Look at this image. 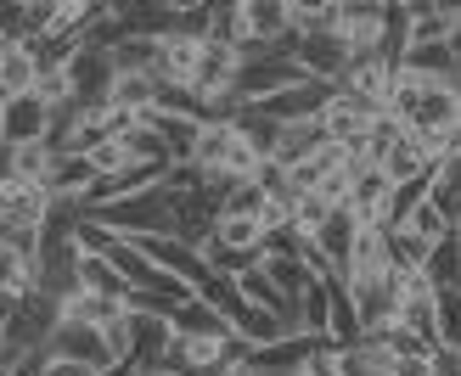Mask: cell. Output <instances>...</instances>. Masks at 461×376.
Listing matches in <instances>:
<instances>
[{
  "label": "cell",
  "instance_id": "9",
  "mask_svg": "<svg viewBox=\"0 0 461 376\" xmlns=\"http://www.w3.org/2000/svg\"><path fill=\"white\" fill-rule=\"evenodd\" d=\"M388 202H394V180H388L377 163H360L355 157V175H349V192H343V208H349L360 225H388Z\"/></svg>",
  "mask_w": 461,
  "mask_h": 376
},
{
  "label": "cell",
  "instance_id": "44",
  "mask_svg": "<svg viewBox=\"0 0 461 376\" xmlns=\"http://www.w3.org/2000/svg\"><path fill=\"white\" fill-rule=\"evenodd\" d=\"M428 376H461V348L428 343Z\"/></svg>",
  "mask_w": 461,
  "mask_h": 376
},
{
  "label": "cell",
  "instance_id": "14",
  "mask_svg": "<svg viewBox=\"0 0 461 376\" xmlns=\"http://www.w3.org/2000/svg\"><path fill=\"white\" fill-rule=\"evenodd\" d=\"M377 169L394 180V185H405V180H422L428 169H433V147L417 135V130H394V140L383 147V157H377Z\"/></svg>",
  "mask_w": 461,
  "mask_h": 376
},
{
  "label": "cell",
  "instance_id": "16",
  "mask_svg": "<svg viewBox=\"0 0 461 376\" xmlns=\"http://www.w3.org/2000/svg\"><path fill=\"white\" fill-rule=\"evenodd\" d=\"M45 135V102L34 90H17V96L0 102V147H17V140H40Z\"/></svg>",
  "mask_w": 461,
  "mask_h": 376
},
{
  "label": "cell",
  "instance_id": "12",
  "mask_svg": "<svg viewBox=\"0 0 461 376\" xmlns=\"http://www.w3.org/2000/svg\"><path fill=\"white\" fill-rule=\"evenodd\" d=\"M293 79H304L293 67V57L287 51H265V57H248L242 67H237V102H265L270 90H282V85H293Z\"/></svg>",
  "mask_w": 461,
  "mask_h": 376
},
{
  "label": "cell",
  "instance_id": "41",
  "mask_svg": "<svg viewBox=\"0 0 461 376\" xmlns=\"http://www.w3.org/2000/svg\"><path fill=\"white\" fill-rule=\"evenodd\" d=\"M34 96H40L45 107H57V102H68V96H74V90H68V74H62V62L40 67V79H34Z\"/></svg>",
  "mask_w": 461,
  "mask_h": 376
},
{
  "label": "cell",
  "instance_id": "5",
  "mask_svg": "<svg viewBox=\"0 0 461 376\" xmlns=\"http://www.w3.org/2000/svg\"><path fill=\"white\" fill-rule=\"evenodd\" d=\"M169 376H225L230 360H225V343L220 337H197V332H175L169 326V343L158 348V360Z\"/></svg>",
  "mask_w": 461,
  "mask_h": 376
},
{
  "label": "cell",
  "instance_id": "6",
  "mask_svg": "<svg viewBox=\"0 0 461 376\" xmlns=\"http://www.w3.org/2000/svg\"><path fill=\"white\" fill-rule=\"evenodd\" d=\"M62 74H68V90H74V102H107V90H113V51L96 40H74V51L62 57Z\"/></svg>",
  "mask_w": 461,
  "mask_h": 376
},
{
  "label": "cell",
  "instance_id": "18",
  "mask_svg": "<svg viewBox=\"0 0 461 376\" xmlns=\"http://www.w3.org/2000/svg\"><path fill=\"white\" fill-rule=\"evenodd\" d=\"M428 202L445 214V225H461V140L450 152H439V163H433L428 175Z\"/></svg>",
  "mask_w": 461,
  "mask_h": 376
},
{
  "label": "cell",
  "instance_id": "3",
  "mask_svg": "<svg viewBox=\"0 0 461 376\" xmlns=\"http://www.w3.org/2000/svg\"><path fill=\"white\" fill-rule=\"evenodd\" d=\"M90 219H102L113 225L119 237H141V230H164L169 225V185L164 175H158L152 185H141V192H130V197H113L102 208H85Z\"/></svg>",
  "mask_w": 461,
  "mask_h": 376
},
{
  "label": "cell",
  "instance_id": "17",
  "mask_svg": "<svg viewBox=\"0 0 461 376\" xmlns=\"http://www.w3.org/2000/svg\"><path fill=\"white\" fill-rule=\"evenodd\" d=\"M327 90H332V85H321V79H293V85H282V90H270L259 107L270 112L276 124H287V119H315L321 102H327Z\"/></svg>",
  "mask_w": 461,
  "mask_h": 376
},
{
  "label": "cell",
  "instance_id": "49",
  "mask_svg": "<svg viewBox=\"0 0 461 376\" xmlns=\"http://www.w3.org/2000/svg\"><path fill=\"white\" fill-rule=\"evenodd\" d=\"M445 45H450V57H456V67H461V17L445 29Z\"/></svg>",
  "mask_w": 461,
  "mask_h": 376
},
{
  "label": "cell",
  "instance_id": "50",
  "mask_svg": "<svg viewBox=\"0 0 461 376\" xmlns=\"http://www.w3.org/2000/svg\"><path fill=\"white\" fill-rule=\"evenodd\" d=\"M164 6H169V12H180V17H192V12L209 6V0H164Z\"/></svg>",
  "mask_w": 461,
  "mask_h": 376
},
{
  "label": "cell",
  "instance_id": "2",
  "mask_svg": "<svg viewBox=\"0 0 461 376\" xmlns=\"http://www.w3.org/2000/svg\"><path fill=\"white\" fill-rule=\"evenodd\" d=\"M287 57H293V67L304 79H321V85H338L343 79V67H349V40H343L332 22H310V29H298L293 40H287Z\"/></svg>",
  "mask_w": 461,
  "mask_h": 376
},
{
  "label": "cell",
  "instance_id": "23",
  "mask_svg": "<svg viewBox=\"0 0 461 376\" xmlns=\"http://www.w3.org/2000/svg\"><path fill=\"white\" fill-rule=\"evenodd\" d=\"M327 309H332V275H310L293 298V326L310 337H327Z\"/></svg>",
  "mask_w": 461,
  "mask_h": 376
},
{
  "label": "cell",
  "instance_id": "34",
  "mask_svg": "<svg viewBox=\"0 0 461 376\" xmlns=\"http://www.w3.org/2000/svg\"><path fill=\"white\" fill-rule=\"evenodd\" d=\"M383 242H388V270H422L428 258V237H417L411 225H383Z\"/></svg>",
  "mask_w": 461,
  "mask_h": 376
},
{
  "label": "cell",
  "instance_id": "25",
  "mask_svg": "<svg viewBox=\"0 0 461 376\" xmlns=\"http://www.w3.org/2000/svg\"><path fill=\"white\" fill-rule=\"evenodd\" d=\"M321 147H327V130H321V119H287L282 130H276L270 157L282 163V169H293L298 157H310V152H321Z\"/></svg>",
  "mask_w": 461,
  "mask_h": 376
},
{
  "label": "cell",
  "instance_id": "8",
  "mask_svg": "<svg viewBox=\"0 0 461 376\" xmlns=\"http://www.w3.org/2000/svg\"><path fill=\"white\" fill-rule=\"evenodd\" d=\"M343 292H349V309L360 320V337H377L394 326V270L383 275H343Z\"/></svg>",
  "mask_w": 461,
  "mask_h": 376
},
{
  "label": "cell",
  "instance_id": "36",
  "mask_svg": "<svg viewBox=\"0 0 461 376\" xmlns=\"http://www.w3.org/2000/svg\"><path fill=\"white\" fill-rule=\"evenodd\" d=\"M259 270L276 281V292H287V298H298V287H304V281L315 275L298 253H259Z\"/></svg>",
  "mask_w": 461,
  "mask_h": 376
},
{
  "label": "cell",
  "instance_id": "27",
  "mask_svg": "<svg viewBox=\"0 0 461 376\" xmlns=\"http://www.w3.org/2000/svg\"><path fill=\"white\" fill-rule=\"evenodd\" d=\"M388 270V242H383V225H360L355 230V247L343 258L338 275H383Z\"/></svg>",
  "mask_w": 461,
  "mask_h": 376
},
{
  "label": "cell",
  "instance_id": "20",
  "mask_svg": "<svg viewBox=\"0 0 461 376\" xmlns=\"http://www.w3.org/2000/svg\"><path fill=\"white\" fill-rule=\"evenodd\" d=\"M169 326H175V332H197V337H237V332H230V320L214 309V303L209 298H197V292H186V298H180V303H169Z\"/></svg>",
  "mask_w": 461,
  "mask_h": 376
},
{
  "label": "cell",
  "instance_id": "33",
  "mask_svg": "<svg viewBox=\"0 0 461 376\" xmlns=\"http://www.w3.org/2000/svg\"><path fill=\"white\" fill-rule=\"evenodd\" d=\"M85 185H90V163H85L79 152H57L51 175H45V192L62 197V202H79V197H85Z\"/></svg>",
  "mask_w": 461,
  "mask_h": 376
},
{
  "label": "cell",
  "instance_id": "45",
  "mask_svg": "<svg viewBox=\"0 0 461 376\" xmlns=\"http://www.w3.org/2000/svg\"><path fill=\"white\" fill-rule=\"evenodd\" d=\"M298 376H343V371H338V348H332V343H321L315 354L298 365Z\"/></svg>",
  "mask_w": 461,
  "mask_h": 376
},
{
  "label": "cell",
  "instance_id": "29",
  "mask_svg": "<svg viewBox=\"0 0 461 376\" xmlns=\"http://www.w3.org/2000/svg\"><path fill=\"white\" fill-rule=\"evenodd\" d=\"M394 62L411 67V74H428V79H450V74H456V57H450L445 40H411Z\"/></svg>",
  "mask_w": 461,
  "mask_h": 376
},
{
  "label": "cell",
  "instance_id": "35",
  "mask_svg": "<svg viewBox=\"0 0 461 376\" xmlns=\"http://www.w3.org/2000/svg\"><path fill=\"white\" fill-rule=\"evenodd\" d=\"M265 202H270V192H265V185L248 175V180H230L225 192H220L214 214H248V219H259V214H265Z\"/></svg>",
  "mask_w": 461,
  "mask_h": 376
},
{
  "label": "cell",
  "instance_id": "42",
  "mask_svg": "<svg viewBox=\"0 0 461 376\" xmlns=\"http://www.w3.org/2000/svg\"><path fill=\"white\" fill-rule=\"evenodd\" d=\"M102 337H107V348H113V360L130 365V309H119L113 320H102Z\"/></svg>",
  "mask_w": 461,
  "mask_h": 376
},
{
  "label": "cell",
  "instance_id": "31",
  "mask_svg": "<svg viewBox=\"0 0 461 376\" xmlns=\"http://www.w3.org/2000/svg\"><path fill=\"white\" fill-rule=\"evenodd\" d=\"M74 270H79V287H85V292H102V298H119V303H130V292H135V287H130V281H124L119 270H113V264H107V258H102V253H79V264H74Z\"/></svg>",
  "mask_w": 461,
  "mask_h": 376
},
{
  "label": "cell",
  "instance_id": "48",
  "mask_svg": "<svg viewBox=\"0 0 461 376\" xmlns=\"http://www.w3.org/2000/svg\"><path fill=\"white\" fill-rule=\"evenodd\" d=\"M23 309V292L17 287H0V332H6V326H12V315Z\"/></svg>",
  "mask_w": 461,
  "mask_h": 376
},
{
  "label": "cell",
  "instance_id": "4",
  "mask_svg": "<svg viewBox=\"0 0 461 376\" xmlns=\"http://www.w3.org/2000/svg\"><path fill=\"white\" fill-rule=\"evenodd\" d=\"M40 348H45V354H57V360H79L85 371H113V365H119V360H113V348H107V337H102V326L74 320V315H57Z\"/></svg>",
  "mask_w": 461,
  "mask_h": 376
},
{
  "label": "cell",
  "instance_id": "22",
  "mask_svg": "<svg viewBox=\"0 0 461 376\" xmlns=\"http://www.w3.org/2000/svg\"><path fill=\"white\" fill-rule=\"evenodd\" d=\"M230 287L242 292V303H253V309H270V315H293V298L276 292V281L259 270V258H248V264L230 270Z\"/></svg>",
  "mask_w": 461,
  "mask_h": 376
},
{
  "label": "cell",
  "instance_id": "13",
  "mask_svg": "<svg viewBox=\"0 0 461 376\" xmlns=\"http://www.w3.org/2000/svg\"><path fill=\"white\" fill-rule=\"evenodd\" d=\"M102 12L113 17V29L119 34H147V40H158V34H169V29H180V12H169L164 0H102Z\"/></svg>",
  "mask_w": 461,
  "mask_h": 376
},
{
  "label": "cell",
  "instance_id": "39",
  "mask_svg": "<svg viewBox=\"0 0 461 376\" xmlns=\"http://www.w3.org/2000/svg\"><path fill=\"white\" fill-rule=\"evenodd\" d=\"M0 287H17V292L34 287V253H23L6 237H0Z\"/></svg>",
  "mask_w": 461,
  "mask_h": 376
},
{
  "label": "cell",
  "instance_id": "24",
  "mask_svg": "<svg viewBox=\"0 0 461 376\" xmlns=\"http://www.w3.org/2000/svg\"><path fill=\"white\" fill-rule=\"evenodd\" d=\"M51 163H57V147L51 140H17V147H0V175H17V180H40L51 175Z\"/></svg>",
  "mask_w": 461,
  "mask_h": 376
},
{
  "label": "cell",
  "instance_id": "43",
  "mask_svg": "<svg viewBox=\"0 0 461 376\" xmlns=\"http://www.w3.org/2000/svg\"><path fill=\"white\" fill-rule=\"evenodd\" d=\"M0 40H29V12H23V0H0Z\"/></svg>",
  "mask_w": 461,
  "mask_h": 376
},
{
  "label": "cell",
  "instance_id": "28",
  "mask_svg": "<svg viewBox=\"0 0 461 376\" xmlns=\"http://www.w3.org/2000/svg\"><path fill=\"white\" fill-rule=\"evenodd\" d=\"M225 119L237 124V135L248 140L253 152H259V157H270V147H276V130H282V124H276V119H270V112H265L259 102H237V107L225 112Z\"/></svg>",
  "mask_w": 461,
  "mask_h": 376
},
{
  "label": "cell",
  "instance_id": "46",
  "mask_svg": "<svg viewBox=\"0 0 461 376\" xmlns=\"http://www.w3.org/2000/svg\"><path fill=\"white\" fill-rule=\"evenodd\" d=\"M394 376H428V343L405 348V354H394Z\"/></svg>",
  "mask_w": 461,
  "mask_h": 376
},
{
  "label": "cell",
  "instance_id": "7",
  "mask_svg": "<svg viewBox=\"0 0 461 376\" xmlns=\"http://www.w3.org/2000/svg\"><path fill=\"white\" fill-rule=\"evenodd\" d=\"M321 130H327V140H338L343 152H360V140L372 135V124H377V107L372 102H360V96H349V90H327V102H321Z\"/></svg>",
  "mask_w": 461,
  "mask_h": 376
},
{
  "label": "cell",
  "instance_id": "38",
  "mask_svg": "<svg viewBox=\"0 0 461 376\" xmlns=\"http://www.w3.org/2000/svg\"><path fill=\"white\" fill-rule=\"evenodd\" d=\"M433 343L461 348V287H439L433 298Z\"/></svg>",
  "mask_w": 461,
  "mask_h": 376
},
{
  "label": "cell",
  "instance_id": "19",
  "mask_svg": "<svg viewBox=\"0 0 461 376\" xmlns=\"http://www.w3.org/2000/svg\"><path fill=\"white\" fill-rule=\"evenodd\" d=\"M141 124L164 140V152H169V163H186L192 157V140H197V124L203 119H192V112H169V107H147L141 112Z\"/></svg>",
  "mask_w": 461,
  "mask_h": 376
},
{
  "label": "cell",
  "instance_id": "47",
  "mask_svg": "<svg viewBox=\"0 0 461 376\" xmlns=\"http://www.w3.org/2000/svg\"><path fill=\"white\" fill-rule=\"evenodd\" d=\"M40 376H96V371H85L79 360H57V354H45V365H40Z\"/></svg>",
  "mask_w": 461,
  "mask_h": 376
},
{
  "label": "cell",
  "instance_id": "37",
  "mask_svg": "<svg viewBox=\"0 0 461 376\" xmlns=\"http://www.w3.org/2000/svg\"><path fill=\"white\" fill-rule=\"evenodd\" d=\"M332 208H338V202H327L321 192H287V225L298 230V237H315L321 219H327Z\"/></svg>",
  "mask_w": 461,
  "mask_h": 376
},
{
  "label": "cell",
  "instance_id": "51",
  "mask_svg": "<svg viewBox=\"0 0 461 376\" xmlns=\"http://www.w3.org/2000/svg\"><path fill=\"white\" fill-rule=\"evenodd\" d=\"M456 140H461V130H456Z\"/></svg>",
  "mask_w": 461,
  "mask_h": 376
},
{
  "label": "cell",
  "instance_id": "21",
  "mask_svg": "<svg viewBox=\"0 0 461 376\" xmlns=\"http://www.w3.org/2000/svg\"><path fill=\"white\" fill-rule=\"evenodd\" d=\"M332 348H338L343 376H394V348L377 337H355V343H332Z\"/></svg>",
  "mask_w": 461,
  "mask_h": 376
},
{
  "label": "cell",
  "instance_id": "40",
  "mask_svg": "<svg viewBox=\"0 0 461 376\" xmlns=\"http://www.w3.org/2000/svg\"><path fill=\"white\" fill-rule=\"evenodd\" d=\"M400 225H411V230H417V237H428V242H439L445 230H456V225H445V214H439V208H433L428 197H417V202H411Z\"/></svg>",
  "mask_w": 461,
  "mask_h": 376
},
{
  "label": "cell",
  "instance_id": "10",
  "mask_svg": "<svg viewBox=\"0 0 461 376\" xmlns=\"http://www.w3.org/2000/svg\"><path fill=\"white\" fill-rule=\"evenodd\" d=\"M338 90H349V96H360V102H372L377 112H388V90H394V57H383V51H360V57H349Z\"/></svg>",
  "mask_w": 461,
  "mask_h": 376
},
{
  "label": "cell",
  "instance_id": "1",
  "mask_svg": "<svg viewBox=\"0 0 461 376\" xmlns=\"http://www.w3.org/2000/svg\"><path fill=\"white\" fill-rule=\"evenodd\" d=\"M192 169L197 175H225V180H248V175H259V152L248 147V140L237 135V124L230 119H203L197 124V140H192Z\"/></svg>",
  "mask_w": 461,
  "mask_h": 376
},
{
  "label": "cell",
  "instance_id": "26",
  "mask_svg": "<svg viewBox=\"0 0 461 376\" xmlns=\"http://www.w3.org/2000/svg\"><path fill=\"white\" fill-rule=\"evenodd\" d=\"M34 79H40L34 45H29V40H12L6 51H0V102L17 96V90H34Z\"/></svg>",
  "mask_w": 461,
  "mask_h": 376
},
{
  "label": "cell",
  "instance_id": "30",
  "mask_svg": "<svg viewBox=\"0 0 461 376\" xmlns=\"http://www.w3.org/2000/svg\"><path fill=\"white\" fill-rule=\"evenodd\" d=\"M113 107H130V112H147L158 102V79L147 74V67H119L113 74V90H107Z\"/></svg>",
  "mask_w": 461,
  "mask_h": 376
},
{
  "label": "cell",
  "instance_id": "32",
  "mask_svg": "<svg viewBox=\"0 0 461 376\" xmlns=\"http://www.w3.org/2000/svg\"><path fill=\"white\" fill-rule=\"evenodd\" d=\"M422 275L433 281V287H461V230H445V237L428 247Z\"/></svg>",
  "mask_w": 461,
  "mask_h": 376
},
{
  "label": "cell",
  "instance_id": "15",
  "mask_svg": "<svg viewBox=\"0 0 461 376\" xmlns=\"http://www.w3.org/2000/svg\"><path fill=\"white\" fill-rule=\"evenodd\" d=\"M321 343H327V337H310V332H287V337H276V343H248V365H253V371L293 376V371L304 365Z\"/></svg>",
  "mask_w": 461,
  "mask_h": 376
},
{
  "label": "cell",
  "instance_id": "11",
  "mask_svg": "<svg viewBox=\"0 0 461 376\" xmlns=\"http://www.w3.org/2000/svg\"><path fill=\"white\" fill-rule=\"evenodd\" d=\"M209 230H214V202L203 197V185H180V192L169 185V225H164V237H180V242L203 247Z\"/></svg>",
  "mask_w": 461,
  "mask_h": 376
}]
</instances>
